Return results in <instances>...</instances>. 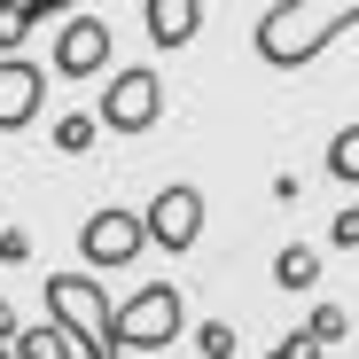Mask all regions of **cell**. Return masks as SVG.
Returning a JSON list of instances; mask_svg holds the SVG:
<instances>
[{
	"instance_id": "ffe728a7",
	"label": "cell",
	"mask_w": 359,
	"mask_h": 359,
	"mask_svg": "<svg viewBox=\"0 0 359 359\" xmlns=\"http://www.w3.org/2000/svg\"><path fill=\"white\" fill-rule=\"evenodd\" d=\"M0 359H16V351H8V344H0Z\"/></svg>"
},
{
	"instance_id": "9a60e30c",
	"label": "cell",
	"mask_w": 359,
	"mask_h": 359,
	"mask_svg": "<svg viewBox=\"0 0 359 359\" xmlns=\"http://www.w3.org/2000/svg\"><path fill=\"white\" fill-rule=\"evenodd\" d=\"M94 133H102V117H63V126H55V149H63V156H86Z\"/></svg>"
},
{
	"instance_id": "9c48e42d",
	"label": "cell",
	"mask_w": 359,
	"mask_h": 359,
	"mask_svg": "<svg viewBox=\"0 0 359 359\" xmlns=\"http://www.w3.org/2000/svg\"><path fill=\"white\" fill-rule=\"evenodd\" d=\"M141 16H149V39H156V47H188L211 8H203V0H149Z\"/></svg>"
},
{
	"instance_id": "ac0fdd59",
	"label": "cell",
	"mask_w": 359,
	"mask_h": 359,
	"mask_svg": "<svg viewBox=\"0 0 359 359\" xmlns=\"http://www.w3.org/2000/svg\"><path fill=\"white\" fill-rule=\"evenodd\" d=\"M328 234H336V250H359V203H351V211H336V226H328Z\"/></svg>"
},
{
	"instance_id": "6da1fadb",
	"label": "cell",
	"mask_w": 359,
	"mask_h": 359,
	"mask_svg": "<svg viewBox=\"0 0 359 359\" xmlns=\"http://www.w3.org/2000/svg\"><path fill=\"white\" fill-rule=\"evenodd\" d=\"M359 24V0H273V8L258 16V55L273 71H305L313 55Z\"/></svg>"
},
{
	"instance_id": "2e32d148",
	"label": "cell",
	"mask_w": 359,
	"mask_h": 359,
	"mask_svg": "<svg viewBox=\"0 0 359 359\" xmlns=\"http://www.w3.org/2000/svg\"><path fill=\"white\" fill-rule=\"evenodd\" d=\"M196 344H203V359H234V328H226V320H203Z\"/></svg>"
},
{
	"instance_id": "3957f363",
	"label": "cell",
	"mask_w": 359,
	"mask_h": 359,
	"mask_svg": "<svg viewBox=\"0 0 359 359\" xmlns=\"http://www.w3.org/2000/svg\"><path fill=\"white\" fill-rule=\"evenodd\" d=\"M180 328H188V297L172 281H149V289H133L126 305H117V344L141 351V359H164Z\"/></svg>"
},
{
	"instance_id": "e0dca14e",
	"label": "cell",
	"mask_w": 359,
	"mask_h": 359,
	"mask_svg": "<svg viewBox=\"0 0 359 359\" xmlns=\"http://www.w3.org/2000/svg\"><path fill=\"white\" fill-rule=\"evenodd\" d=\"M266 359H320V344H313V336H305V328H297V336H281V344H273V351H266Z\"/></svg>"
},
{
	"instance_id": "8fae6325",
	"label": "cell",
	"mask_w": 359,
	"mask_h": 359,
	"mask_svg": "<svg viewBox=\"0 0 359 359\" xmlns=\"http://www.w3.org/2000/svg\"><path fill=\"white\" fill-rule=\"evenodd\" d=\"M71 351H79V344L55 328V320H39V328H24V336H16V359H71Z\"/></svg>"
},
{
	"instance_id": "52a82bcc",
	"label": "cell",
	"mask_w": 359,
	"mask_h": 359,
	"mask_svg": "<svg viewBox=\"0 0 359 359\" xmlns=\"http://www.w3.org/2000/svg\"><path fill=\"white\" fill-rule=\"evenodd\" d=\"M109 63V24L102 16H63L55 32V79H102Z\"/></svg>"
},
{
	"instance_id": "ba28073f",
	"label": "cell",
	"mask_w": 359,
	"mask_h": 359,
	"mask_svg": "<svg viewBox=\"0 0 359 359\" xmlns=\"http://www.w3.org/2000/svg\"><path fill=\"white\" fill-rule=\"evenodd\" d=\"M39 94H47L39 63H24V55H0V133H24L32 117H39Z\"/></svg>"
},
{
	"instance_id": "30bf717a",
	"label": "cell",
	"mask_w": 359,
	"mask_h": 359,
	"mask_svg": "<svg viewBox=\"0 0 359 359\" xmlns=\"http://www.w3.org/2000/svg\"><path fill=\"white\" fill-rule=\"evenodd\" d=\"M39 16H63V8H39V0H0V55H16V47L32 39Z\"/></svg>"
},
{
	"instance_id": "44dd1931",
	"label": "cell",
	"mask_w": 359,
	"mask_h": 359,
	"mask_svg": "<svg viewBox=\"0 0 359 359\" xmlns=\"http://www.w3.org/2000/svg\"><path fill=\"white\" fill-rule=\"evenodd\" d=\"M164 359H172V351H164Z\"/></svg>"
},
{
	"instance_id": "277c9868",
	"label": "cell",
	"mask_w": 359,
	"mask_h": 359,
	"mask_svg": "<svg viewBox=\"0 0 359 359\" xmlns=\"http://www.w3.org/2000/svg\"><path fill=\"white\" fill-rule=\"evenodd\" d=\"M156 117H164V79H156L149 63L102 79V126H109V133H149Z\"/></svg>"
},
{
	"instance_id": "7a4b0ae2",
	"label": "cell",
	"mask_w": 359,
	"mask_h": 359,
	"mask_svg": "<svg viewBox=\"0 0 359 359\" xmlns=\"http://www.w3.org/2000/svg\"><path fill=\"white\" fill-rule=\"evenodd\" d=\"M47 320L86 359H126V344H117V305L102 297L94 273H47Z\"/></svg>"
},
{
	"instance_id": "4fadbf2b",
	"label": "cell",
	"mask_w": 359,
	"mask_h": 359,
	"mask_svg": "<svg viewBox=\"0 0 359 359\" xmlns=\"http://www.w3.org/2000/svg\"><path fill=\"white\" fill-rule=\"evenodd\" d=\"M328 172L344 180V188H359V126H344V133L328 141Z\"/></svg>"
},
{
	"instance_id": "5bb4252c",
	"label": "cell",
	"mask_w": 359,
	"mask_h": 359,
	"mask_svg": "<svg viewBox=\"0 0 359 359\" xmlns=\"http://www.w3.org/2000/svg\"><path fill=\"white\" fill-rule=\"evenodd\" d=\"M305 336H313V344L328 351V344H344V336H351V313H344V305H313V320H305Z\"/></svg>"
},
{
	"instance_id": "5b68a950",
	"label": "cell",
	"mask_w": 359,
	"mask_h": 359,
	"mask_svg": "<svg viewBox=\"0 0 359 359\" xmlns=\"http://www.w3.org/2000/svg\"><path fill=\"white\" fill-rule=\"evenodd\" d=\"M149 250V226H141V211H117V203H102L86 226H79V258L86 266H133Z\"/></svg>"
},
{
	"instance_id": "7c38bea8",
	"label": "cell",
	"mask_w": 359,
	"mask_h": 359,
	"mask_svg": "<svg viewBox=\"0 0 359 359\" xmlns=\"http://www.w3.org/2000/svg\"><path fill=\"white\" fill-rule=\"evenodd\" d=\"M273 281H281V289H313V281H320V258H313L305 243H289V250L273 258Z\"/></svg>"
},
{
	"instance_id": "d6986e66",
	"label": "cell",
	"mask_w": 359,
	"mask_h": 359,
	"mask_svg": "<svg viewBox=\"0 0 359 359\" xmlns=\"http://www.w3.org/2000/svg\"><path fill=\"white\" fill-rule=\"evenodd\" d=\"M24 328H16V305H8V297H0V344H16Z\"/></svg>"
},
{
	"instance_id": "8992f818",
	"label": "cell",
	"mask_w": 359,
	"mask_h": 359,
	"mask_svg": "<svg viewBox=\"0 0 359 359\" xmlns=\"http://www.w3.org/2000/svg\"><path fill=\"white\" fill-rule=\"evenodd\" d=\"M141 226H149V243H164V250H196V234H203V188H188V180L156 188L149 211H141Z\"/></svg>"
}]
</instances>
